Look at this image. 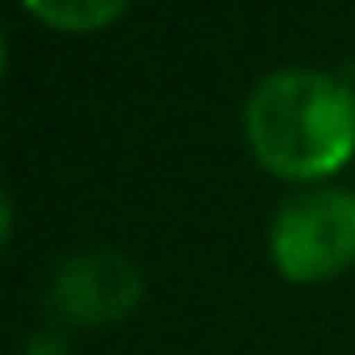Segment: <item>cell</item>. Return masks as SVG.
I'll return each mask as SVG.
<instances>
[{
	"mask_svg": "<svg viewBox=\"0 0 355 355\" xmlns=\"http://www.w3.org/2000/svg\"><path fill=\"white\" fill-rule=\"evenodd\" d=\"M244 137L268 174L318 182L355 153V87L318 67L265 75L244 103Z\"/></svg>",
	"mask_w": 355,
	"mask_h": 355,
	"instance_id": "6da1fadb",
	"label": "cell"
},
{
	"mask_svg": "<svg viewBox=\"0 0 355 355\" xmlns=\"http://www.w3.org/2000/svg\"><path fill=\"white\" fill-rule=\"evenodd\" d=\"M268 257L293 285H318L355 265V194L306 190L289 198L268 227Z\"/></svg>",
	"mask_w": 355,
	"mask_h": 355,
	"instance_id": "7a4b0ae2",
	"label": "cell"
},
{
	"mask_svg": "<svg viewBox=\"0 0 355 355\" xmlns=\"http://www.w3.org/2000/svg\"><path fill=\"white\" fill-rule=\"evenodd\" d=\"M141 297H145V272L112 248H87L67 257L50 281L54 310L79 327L120 322L141 306Z\"/></svg>",
	"mask_w": 355,
	"mask_h": 355,
	"instance_id": "3957f363",
	"label": "cell"
},
{
	"mask_svg": "<svg viewBox=\"0 0 355 355\" xmlns=\"http://www.w3.org/2000/svg\"><path fill=\"white\" fill-rule=\"evenodd\" d=\"M37 21H46L50 29L62 33H95L103 25H112L132 0H21Z\"/></svg>",
	"mask_w": 355,
	"mask_h": 355,
	"instance_id": "277c9868",
	"label": "cell"
},
{
	"mask_svg": "<svg viewBox=\"0 0 355 355\" xmlns=\"http://www.w3.org/2000/svg\"><path fill=\"white\" fill-rule=\"evenodd\" d=\"M21 355H71V347H67V339H62V335L42 331V335H33V339L21 347Z\"/></svg>",
	"mask_w": 355,
	"mask_h": 355,
	"instance_id": "5b68a950",
	"label": "cell"
},
{
	"mask_svg": "<svg viewBox=\"0 0 355 355\" xmlns=\"http://www.w3.org/2000/svg\"><path fill=\"white\" fill-rule=\"evenodd\" d=\"M12 219H17V215H12V198H8V190L0 186V248H4V240L12 236Z\"/></svg>",
	"mask_w": 355,
	"mask_h": 355,
	"instance_id": "8992f818",
	"label": "cell"
},
{
	"mask_svg": "<svg viewBox=\"0 0 355 355\" xmlns=\"http://www.w3.org/2000/svg\"><path fill=\"white\" fill-rule=\"evenodd\" d=\"M4 67H8V46H4V29H0V75H4Z\"/></svg>",
	"mask_w": 355,
	"mask_h": 355,
	"instance_id": "52a82bcc",
	"label": "cell"
}]
</instances>
